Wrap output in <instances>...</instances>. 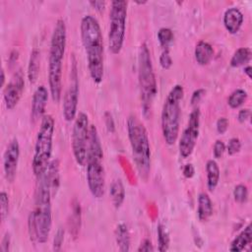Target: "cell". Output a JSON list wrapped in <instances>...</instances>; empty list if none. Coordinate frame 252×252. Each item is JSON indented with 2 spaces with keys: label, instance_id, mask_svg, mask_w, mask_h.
Listing matches in <instances>:
<instances>
[{
  "label": "cell",
  "instance_id": "30",
  "mask_svg": "<svg viewBox=\"0 0 252 252\" xmlns=\"http://www.w3.org/2000/svg\"><path fill=\"white\" fill-rule=\"evenodd\" d=\"M9 213V198L6 192L2 191L0 193V215L1 220L4 221Z\"/></svg>",
  "mask_w": 252,
  "mask_h": 252
},
{
  "label": "cell",
  "instance_id": "36",
  "mask_svg": "<svg viewBox=\"0 0 252 252\" xmlns=\"http://www.w3.org/2000/svg\"><path fill=\"white\" fill-rule=\"evenodd\" d=\"M104 122H105V126L107 128V130L111 133H113L115 131V124H114V120L112 118V115L109 111H106L104 113Z\"/></svg>",
  "mask_w": 252,
  "mask_h": 252
},
{
  "label": "cell",
  "instance_id": "8",
  "mask_svg": "<svg viewBox=\"0 0 252 252\" xmlns=\"http://www.w3.org/2000/svg\"><path fill=\"white\" fill-rule=\"evenodd\" d=\"M53 134L54 119L50 114H45L40 121V126L37 131L32 162V171L37 177L46 171L50 163Z\"/></svg>",
  "mask_w": 252,
  "mask_h": 252
},
{
  "label": "cell",
  "instance_id": "29",
  "mask_svg": "<svg viewBox=\"0 0 252 252\" xmlns=\"http://www.w3.org/2000/svg\"><path fill=\"white\" fill-rule=\"evenodd\" d=\"M233 197L237 203H245L248 199V189L243 184H238L233 189Z\"/></svg>",
  "mask_w": 252,
  "mask_h": 252
},
{
  "label": "cell",
  "instance_id": "10",
  "mask_svg": "<svg viewBox=\"0 0 252 252\" xmlns=\"http://www.w3.org/2000/svg\"><path fill=\"white\" fill-rule=\"evenodd\" d=\"M89 118L84 112L77 116L72 132V150L78 164L84 166L87 162V152L89 142Z\"/></svg>",
  "mask_w": 252,
  "mask_h": 252
},
{
  "label": "cell",
  "instance_id": "14",
  "mask_svg": "<svg viewBox=\"0 0 252 252\" xmlns=\"http://www.w3.org/2000/svg\"><path fill=\"white\" fill-rule=\"evenodd\" d=\"M19 157H20V145L18 140L15 138L10 141L3 155L4 175L8 182H13L16 177Z\"/></svg>",
  "mask_w": 252,
  "mask_h": 252
},
{
  "label": "cell",
  "instance_id": "1",
  "mask_svg": "<svg viewBox=\"0 0 252 252\" xmlns=\"http://www.w3.org/2000/svg\"><path fill=\"white\" fill-rule=\"evenodd\" d=\"M51 196L49 182L43 173L38 177L34 209L30 213L28 219L30 239L32 242L43 244L48 239L52 223Z\"/></svg>",
  "mask_w": 252,
  "mask_h": 252
},
{
  "label": "cell",
  "instance_id": "21",
  "mask_svg": "<svg viewBox=\"0 0 252 252\" xmlns=\"http://www.w3.org/2000/svg\"><path fill=\"white\" fill-rule=\"evenodd\" d=\"M109 196L115 208L121 207L125 199V189L121 179H114L109 187Z\"/></svg>",
  "mask_w": 252,
  "mask_h": 252
},
{
  "label": "cell",
  "instance_id": "41",
  "mask_svg": "<svg viewBox=\"0 0 252 252\" xmlns=\"http://www.w3.org/2000/svg\"><path fill=\"white\" fill-rule=\"evenodd\" d=\"M250 116V109L248 108H243L241 110H239L238 115H237V119L240 123H244Z\"/></svg>",
  "mask_w": 252,
  "mask_h": 252
},
{
  "label": "cell",
  "instance_id": "9",
  "mask_svg": "<svg viewBox=\"0 0 252 252\" xmlns=\"http://www.w3.org/2000/svg\"><path fill=\"white\" fill-rule=\"evenodd\" d=\"M127 2L115 0L111 2L109 12L108 46L113 54H118L123 46L126 31Z\"/></svg>",
  "mask_w": 252,
  "mask_h": 252
},
{
  "label": "cell",
  "instance_id": "37",
  "mask_svg": "<svg viewBox=\"0 0 252 252\" xmlns=\"http://www.w3.org/2000/svg\"><path fill=\"white\" fill-rule=\"evenodd\" d=\"M154 250H155V249H154V246H153L151 240H150V239H147V238L144 239V240L141 242L140 246H139L138 249H137L138 252H152V251H154Z\"/></svg>",
  "mask_w": 252,
  "mask_h": 252
},
{
  "label": "cell",
  "instance_id": "12",
  "mask_svg": "<svg viewBox=\"0 0 252 252\" xmlns=\"http://www.w3.org/2000/svg\"><path fill=\"white\" fill-rule=\"evenodd\" d=\"M79 98V79L76 62L74 61L70 74V85L63 97V116L66 121L76 118Z\"/></svg>",
  "mask_w": 252,
  "mask_h": 252
},
{
  "label": "cell",
  "instance_id": "2",
  "mask_svg": "<svg viewBox=\"0 0 252 252\" xmlns=\"http://www.w3.org/2000/svg\"><path fill=\"white\" fill-rule=\"evenodd\" d=\"M80 31L91 78L95 84H99L103 79L104 47L98 21L92 15L84 16L81 20Z\"/></svg>",
  "mask_w": 252,
  "mask_h": 252
},
{
  "label": "cell",
  "instance_id": "39",
  "mask_svg": "<svg viewBox=\"0 0 252 252\" xmlns=\"http://www.w3.org/2000/svg\"><path fill=\"white\" fill-rule=\"evenodd\" d=\"M10 243H11L10 234L8 232H6L3 239H2V242H1V251L2 252H8L10 250Z\"/></svg>",
  "mask_w": 252,
  "mask_h": 252
},
{
  "label": "cell",
  "instance_id": "13",
  "mask_svg": "<svg viewBox=\"0 0 252 252\" xmlns=\"http://www.w3.org/2000/svg\"><path fill=\"white\" fill-rule=\"evenodd\" d=\"M25 88L24 74L21 69L16 71L4 90V102L7 109H13L22 97Z\"/></svg>",
  "mask_w": 252,
  "mask_h": 252
},
{
  "label": "cell",
  "instance_id": "7",
  "mask_svg": "<svg viewBox=\"0 0 252 252\" xmlns=\"http://www.w3.org/2000/svg\"><path fill=\"white\" fill-rule=\"evenodd\" d=\"M184 90L181 85H175L169 91L161 109V131L167 145H173L179 134L181 107L180 101L183 98Z\"/></svg>",
  "mask_w": 252,
  "mask_h": 252
},
{
  "label": "cell",
  "instance_id": "28",
  "mask_svg": "<svg viewBox=\"0 0 252 252\" xmlns=\"http://www.w3.org/2000/svg\"><path fill=\"white\" fill-rule=\"evenodd\" d=\"M158 39L163 48H168L169 43L173 39V32L168 28H161L158 32Z\"/></svg>",
  "mask_w": 252,
  "mask_h": 252
},
{
  "label": "cell",
  "instance_id": "11",
  "mask_svg": "<svg viewBox=\"0 0 252 252\" xmlns=\"http://www.w3.org/2000/svg\"><path fill=\"white\" fill-rule=\"evenodd\" d=\"M200 109L195 108L189 115L188 124L179 140V154L182 158H188L196 146L200 133Z\"/></svg>",
  "mask_w": 252,
  "mask_h": 252
},
{
  "label": "cell",
  "instance_id": "15",
  "mask_svg": "<svg viewBox=\"0 0 252 252\" xmlns=\"http://www.w3.org/2000/svg\"><path fill=\"white\" fill-rule=\"evenodd\" d=\"M48 100V92L44 86H39L35 89L32 100V111H31V118L33 123L42 119L45 115V107Z\"/></svg>",
  "mask_w": 252,
  "mask_h": 252
},
{
  "label": "cell",
  "instance_id": "40",
  "mask_svg": "<svg viewBox=\"0 0 252 252\" xmlns=\"http://www.w3.org/2000/svg\"><path fill=\"white\" fill-rule=\"evenodd\" d=\"M194 173H195V168H194L192 163H187V164L184 165V167H183V175L186 178L193 177Z\"/></svg>",
  "mask_w": 252,
  "mask_h": 252
},
{
  "label": "cell",
  "instance_id": "5",
  "mask_svg": "<svg viewBox=\"0 0 252 252\" xmlns=\"http://www.w3.org/2000/svg\"><path fill=\"white\" fill-rule=\"evenodd\" d=\"M103 151L94 125H90L87 152V182L91 194L94 198H101L104 194L105 174L102 164Z\"/></svg>",
  "mask_w": 252,
  "mask_h": 252
},
{
  "label": "cell",
  "instance_id": "26",
  "mask_svg": "<svg viewBox=\"0 0 252 252\" xmlns=\"http://www.w3.org/2000/svg\"><path fill=\"white\" fill-rule=\"evenodd\" d=\"M247 96H248V94H247L246 91H244L242 89H236L228 96L227 104L231 108H237V107L241 106L246 101Z\"/></svg>",
  "mask_w": 252,
  "mask_h": 252
},
{
  "label": "cell",
  "instance_id": "19",
  "mask_svg": "<svg viewBox=\"0 0 252 252\" xmlns=\"http://www.w3.org/2000/svg\"><path fill=\"white\" fill-rule=\"evenodd\" d=\"M252 241V228L251 225L248 224L235 238L232 240L229 250L233 252H240L245 249L247 245H249Z\"/></svg>",
  "mask_w": 252,
  "mask_h": 252
},
{
  "label": "cell",
  "instance_id": "6",
  "mask_svg": "<svg viewBox=\"0 0 252 252\" xmlns=\"http://www.w3.org/2000/svg\"><path fill=\"white\" fill-rule=\"evenodd\" d=\"M138 82L143 113L145 117H149L151 115L153 102L158 92V86L151 53L146 43H142L139 48Z\"/></svg>",
  "mask_w": 252,
  "mask_h": 252
},
{
  "label": "cell",
  "instance_id": "32",
  "mask_svg": "<svg viewBox=\"0 0 252 252\" xmlns=\"http://www.w3.org/2000/svg\"><path fill=\"white\" fill-rule=\"evenodd\" d=\"M241 149V142L238 138H231L228 143H227V146H226V151L228 153V155L230 156H233L235 154H237Z\"/></svg>",
  "mask_w": 252,
  "mask_h": 252
},
{
  "label": "cell",
  "instance_id": "22",
  "mask_svg": "<svg viewBox=\"0 0 252 252\" xmlns=\"http://www.w3.org/2000/svg\"><path fill=\"white\" fill-rule=\"evenodd\" d=\"M207 172V187L210 191H214L220 180V167L216 160L209 159L206 163Z\"/></svg>",
  "mask_w": 252,
  "mask_h": 252
},
{
  "label": "cell",
  "instance_id": "17",
  "mask_svg": "<svg viewBox=\"0 0 252 252\" xmlns=\"http://www.w3.org/2000/svg\"><path fill=\"white\" fill-rule=\"evenodd\" d=\"M194 55L198 64L202 66L208 65L213 59L214 48L209 42L205 40H200L195 46Z\"/></svg>",
  "mask_w": 252,
  "mask_h": 252
},
{
  "label": "cell",
  "instance_id": "35",
  "mask_svg": "<svg viewBox=\"0 0 252 252\" xmlns=\"http://www.w3.org/2000/svg\"><path fill=\"white\" fill-rule=\"evenodd\" d=\"M228 120L225 117H220L218 119L216 127H217V131L219 134H224L226 132V130L228 129Z\"/></svg>",
  "mask_w": 252,
  "mask_h": 252
},
{
  "label": "cell",
  "instance_id": "18",
  "mask_svg": "<svg viewBox=\"0 0 252 252\" xmlns=\"http://www.w3.org/2000/svg\"><path fill=\"white\" fill-rule=\"evenodd\" d=\"M213 215V203L207 193H200L198 196L197 216L201 221L208 220Z\"/></svg>",
  "mask_w": 252,
  "mask_h": 252
},
{
  "label": "cell",
  "instance_id": "38",
  "mask_svg": "<svg viewBox=\"0 0 252 252\" xmlns=\"http://www.w3.org/2000/svg\"><path fill=\"white\" fill-rule=\"evenodd\" d=\"M206 91L204 89H198L196 90L193 94H192V97H191V104L194 105V104H197L201 98L203 97V95L205 94Z\"/></svg>",
  "mask_w": 252,
  "mask_h": 252
},
{
  "label": "cell",
  "instance_id": "33",
  "mask_svg": "<svg viewBox=\"0 0 252 252\" xmlns=\"http://www.w3.org/2000/svg\"><path fill=\"white\" fill-rule=\"evenodd\" d=\"M63 240H64V229L62 227H59L53 239V249L55 251H59L61 249Z\"/></svg>",
  "mask_w": 252,
  "mask_h": 252
},
{
  "label": "cell",
  "instance_id": "24",
  "mask_svg": "<svg viewBox=\"0 0 252 252\" xmlns=\"http://www.w3.org/2000/svg\"><path fill=\"white\" fill-rule=\"evenodd\" d=\"M44 175L46 176L52 194H55L58 186H59V161L58 159H53L50 161L46 171L44 172Z\"/></svg>",
  "mask_w": 252,
  "mask_h": 252
},
{
  "label": "cell",
  "instance_id": "20",
  "mask_svg": "<svg viewBox=\"0 0 252 252\" xmlns=\"http://www.w3.org/2000/svg\"><path fill=\"white\" fill-rule=\"evenodd\" d=\"M40 69V51L36 48L31 52L28 65V79L30 83L34 84L38 78Z\"/></svg>",
  "mask_w": 252,
  "mask_h": 252
},
{
  "label": "cell",
  "instance_id": "23",
  "mask_svg": "<svg viewBox=\"0 0 252 252\" xmlns=\"http://www.w3.org/2000/svg\"><path fill=\"white\" fill-rule=\"evenodd\" d=\"M115 240L119 251L127 252L130 250V234L125 223H119L115 228Z\"/></svg>",
  "mask_w": 252,
  "mask_h": 252
},
{
  "label": "cell",
  "instance_id": "44",
  "mask_svg": "<svg viewBox=\"0 0 252 252\" xmlns=\"http://www.w3.org/2000/svg\"><path fill=\"white\" fill-rule=\"evenodd\" d=\"M5 84V73H4V69L1 70V86L3 87Z\"/></svg>",
  "mask_w": 252,
  "mask_h": 252
},
{
  "label": "cell",
  "instance_id": "42",
  "mask_svg": "<svg viewBox=\"0 0 252 252\" xmlns=\"http://www.w3.org/2000/svg\"><path fill=\"white\" fill-rule=\"evenodd\" d=\"M90 4L97 11H102L105 7L104 1H90Z\"/></svg>",
  "mask_w": 252,
  "mask_h": 252
},
{
  "label": "cell",
  "instance_id": "16",
  "mask_svg": "<svg viewBox=\"0 0 252 252\" xmlns=\"http://www.w3.org/2000/svg\"><path fill=\"white\" fill-rule=\"evenodd\" d=\"M243 23V14L238 8H228L223 14V25L229 33H236Z\"/></svg>",
  "mask_w": 252,
  "mask_h": 252
},
{
  "label": "cell",
  "instance_id": "43",
  "mask_svg": "<svg viewBox=\"0 0 252 252\" xmlns=\"http://www.w3.org/2000/svg\"><path fill=\"white\" fill-rule=\"evenodd\" d=\"M244 73L248 76V78H251V66L247 65L246 67H244Z\"/></svg>",
  "mask_w": 252,
  "mask_h": 252
},
{
  "label": "cell",
  "instance_id": "4",
  "mask_svg": "<svg viewBox=\"0 0 252 252\" xmlns=\"http://www.w3.org/2000/svg\"><path fill=\"white\" fill-rule=\"evenodd\" d=\"M127 131L138 175L146 182L151 172V147L147 129L136 115L131 114L127 119Z\"/></svg>",
  "mask_w": 252,
  "mask_h": 252
},
{
  "label": "cell",
  "instance_id": "34",
  "mask_svg": "<svg viewBox=\"0 0 252 252\" xmlns=\"http://www.w3.org/2000/svg\"><path fill=\"white\" fill-rule=\"evenodd\" d=\"M225 152V145L221 140H217L214 144L213 154L216 158H220Z\"/></svg>",
  "mask_w": 252,
  "mask_h": 252
},
{
  "label": "cell",
  "instance_id": "25",
  "mask_svg": "<svg viewBox=\"0 0 252 252\" xmlns=\"http://www.w3.org/2000/svg\"><path fill=\"white\" fill-rule=\"evenodd\" d=\"M251 58V50L248 47H240L238 48L232 55L230 59L231 67H240L242 65L247 64Z\"/></svg>",
  "mask_w": 252,
  "mask_h": 252
},
{
  "label": "cell",
  "instance_id": "31",
  "mask_svg": "<svg viewBox=\"0 0 252 252\" xmlns=\"http://www.w3.org/2000/svg\"><path fill=\"white\" fill-rule=\"evenodd\" d=\"M159 64L165 70H167V69H169L171 67V65H172V58H171V56L169 54V49L168 48H163V50H162V52H161V54L159 56Z\"/></svg>",
  "mask_w": 252,
  "mask_h": 252
},
{
  "label": "cell",
  "instance_id": "27",
  "mask_svg": "<svg viewBox=\"0 0 252 252\" xmlns=\"http://www.w3.org/2000/svg\"><path fill=\"white\" fill-rule=\"evenodd\" d=\"M158 250L160 252H164L169 247V235L162 224L158 225Z\"/></svg>",
  "mask_w": 252,
  "mask_h": 252
},
{
  "label": "cell",
  "instance_id": "3",
  "mask_svg": "<svg viewBox=\"0 0 252 252\" xmlns=\"http://www.w3.org/2000/svg\"><path fill=\"white\" fill-rule=\"evenodd\" d=\"M66 25L63 19H58L50 39L48 58V84L52 100L59 102L62 93V61L66 48Z\"/></svg>",
  "mask_w": 252,
  "mask_h": 252
}]
</instances>
